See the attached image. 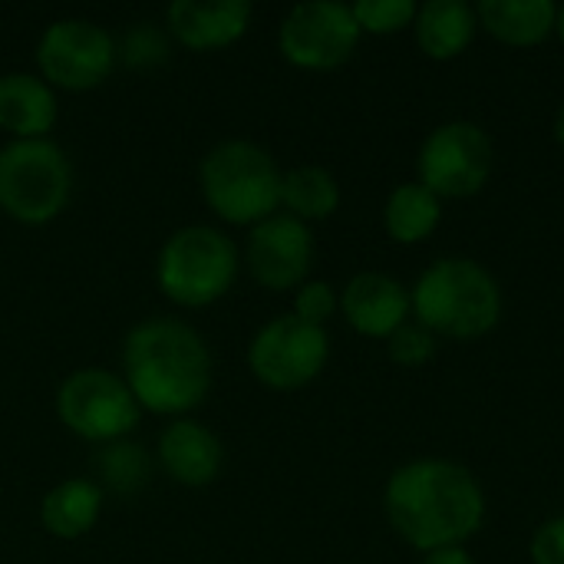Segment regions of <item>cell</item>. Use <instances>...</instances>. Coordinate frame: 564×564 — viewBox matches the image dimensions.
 Wrapping results in <instances>:
<instances>
[{"instance_id":"6da1fadb","label":"cell","mask_w":564,"mask_h":564,"mask_svg":"<svg viewBox=\"0 0 564 564\" xmlns=\"http://www.w3.org/2000/svg\"><path fill=\"white\" fill-rule=\"evenodd\" d=\"M383 516L403 545L426 555L476 539L489 519V499L469 466L423 456L387 476Z\"/></svg>"},{"instance_id":"7a4b0ae2","label":"cell","mask_w":564,"mask_h":564,"mask_svg":"<svg viewBox=\"0 0 564 564\" xmlns=\"http://www.w3.org/2000/svg\"><path fill=\"white\" fill-rule=\"evenodd\" d=\"M122 380L142 413L178 420L208 400L215 360L192 324L178 317H145L122 340Z\"/></svg>"},{"instance_id":"3957f363","label":"cell","mask_w":564,"mask_h":564,"mask_svg":"<svg viewBox=\"0 0 564 564\" xmlns=\"http://www.w3.org/2000/svg\"><path fill=\"white\" fill-rule=\"evenodd\" d=\"M413 321L440 340H482L489 337L506 311L499 278L476 258L446 254L436 258L410 288Z\"/></svg>"},{"instance_id":"277c9868","label":"cell","mask_w":564,"mask_h":564,"mask_svg":"<svg viewBox=\"0 0 564 564\" xmlns=\"http://www.w3.org/2000/svg\"><path fill=\"white\" fill-rule=\"evenodd\" d=\"M281 178L274 155L251 139H221L198 162L205 208L235 228H254L281 212Z\"/></svg>"},{"instance_id":"5b68a950","label":"cell","mask_w":564,"mask_h":564,"mask_svg":"<svg viewBox=\"0 0 564 564\" xmlns=\"http://www.w3.org/2000/svg\"><path fill=\"white\" fill-rule=\"evenodd\" d=\"M241 274L235 238L215 225L175 228L155 254V284L175 307L202 311L218 304Z\"/></svg>"},{"instance_id":"8992f818","label":"cell","mask_w":564,"mask_h":564,"mask_svg":"<svg viewBox=\"0 0 564 564\" xmlns=\"http://www.w3.org/2000/svg\"><path fill=\"white\" fill-rule=\"evenodd\" d=\"M73 198V162L53 139L0 145V212L17 225H50Z\"/></svg>"},{"instance_id":"52a82bcc","label":"cell","mask_w":564,"mask_h":564,"mask_svg":"<svg viewBox=\"0 0 564 564\" xmlns=\"http://www.w3.org/2000/svg\"><path fill=\"white\" fill-rule=\"evenodd\" d=\"M59 423L83 443L106 446L132 436L142 420V406L126 387L122 373L106 367L73 370L53 397Z\"/></svg>"},{"instance_id":"ba28073f","label":"cell","mask_w":564,"mask_h":564,"mask_svg":"<svg viewBox=\"0 0 564 564\" xmlns=\"http://www.w3.org/2000/svg\"><path fill=\"white\" fill-rule=\"evenodd\" d=\"M496 172V142L473 119H449L426 132L416 155V182L436 198H473Z\"/></svg>"},{"instance_id":"9c48e42d","label":"cell","mask_w":564,"mask_h":564,"mask_svg":"<svg viewBox=\"0 0 564 564\" xmlns=\"http://www.w3.org/2000/svg\"><path fill=\"white\" fill-rule=\"evenodd\" d=\"M36 76L56 93H89L102 86L116 63V36L86 17H59L36 40Z\"/></svg>"},{"instance_id":"30bf717a","label":"cell","mask_w":564,"mask_h":564,"mask_svg":"<svg viewBox=\"0 0 564 564\" xmlns=\"http://www.w3.org/2000/svg\"><path fill=\"white\" fill-rule=\"evenodd\" d=\"M327 327L304 324L294 314L271 317L248 340V370L261 387L274 393H294L311 387L327 370Z\"/></svg>"},{"instance_id":"8fae6325","label":"cell","mask_w":564,"mask_h":564,"mask_svg":"<svg viewBox=\"0 0 564 564\" xmlns=\"http://www.w3.org/2000/svg\"><path fill=\"white\" fill-rule=\"evenodd\" d=\"M364 33L354 20L350 3L340 0H307L284 13L278 26V53L284 63L327 73L354 59Z\"/></svg>"},{"instance_id":"7c38bea8","label":"cell","mask_w":564,"mask_h":564,"mask_svg":"<svg viewBox=\"0 0 564 564\" xmlns=\"http://www.w3.org/2000/svg\"><path fill=\"white\" fill-rule=\"evenodd\" d=\"M314 254H317V245H314L311 225L278 212V215L264 218L261 225L248 228L241 264L248 268V274L258 288L284 294V291H297L304 281H311Z\"/></svg>"},{"instance_id":"4fadbf2b","label":"cell","mask_w":564,"mask_h":564,"mask_svg":"<svg viewBox=\"0 0 564 564\" xmlns=\"http://www.w3.org/2000/svg\"><path fill=\"white\" fill-rule=\"evenodd\" d=\"M340 317L370 340H387L410 317V288L387 271H360L340 288Z\"/></svg>"},{"instance_id":"5bb4252c","label":"cell","mask_w":564,"mask_h":564,"mask_svg":"<svg viewBox=\"0 0 564 564\" xmlns=\"http://www.w3.org/2000/svg\"><path fill=\"white\" fill-rule=\"evenodd\" d=\"M155 463L159 469L185 489H205L221 476L225 446L212 426L192 416L169 420L155 440Z\"/></svg>"},{"instance_id":"9a60e30c","label":"cell","mask_w":564,"mask_h":564,"mask_svg":"<svg viewBox=\"0 0 564 564\" xmlns=\"http://www.w3.org/2000/svg\"><path fill=\"white\" fill-rule=\"evenodd\" d=\"M254 7L248 0H175L165 10L172 43L192 53H215L238 43L251 26Z\"/></svg>"},{"instance_id":"2e32d148","label":"cell","mask_w":564,"mask_h":564,"mask_svg":"<svg viewBox=\"0 0 564 564\" xmlns=\"http://www.w3.org/2000/svg\"><path fill=\"white\" fill-rule=\"evenodd\" d=\"M59 119L56 89L36 73L10 69L0 76V132L10 139H50Z\"/></svg>"},{"instance_id":"e0dca14e","label":"cell","mask_w":564,"mask_h":564,"mask_svg":"<svg viewBox=\"0 0 564 564\" xmlns=\"http://www.w3.org/2000/svg\"><path fill=\"white\" fill-rule=\"evenodd\" d=\"M479 33L476 7L466 0H426L416 7L413 36L423 56L436 63L459 59Z\"/></svg>"},{"instance_id":"ac0fdd59","label":"cell","mask_w":564,"mask_h":564,"mask_svg":"<svg viewBox=\"0 0 564 564\" xmlns=\"http://www.w3.org/2000/svg\"><path fill=\"white\" fill-rule=\"evenodd\" d=\"M558 3L552 0H482L476 3L479 30H486L496 43L512 50L542 46L555 36Z\"/></svg>"},{"instance_id":"d6986e66","label":"cell","mask_w":564,"mask_h":564,"mask_svg":"<svg viewBox=\"0 0 564 564\" xmlns=\"http://www.w3.org/2000/svg\"><path fill=\"white\" fill-rule=\"evenodd\" d=\"M106 492L93 479H63L40 499V525L59 542H76L89 535L102 516Z\"/></svg>"},{"instance_id":"ffe728a7","label":"cell","mask_w":564,"mask_h":564,"mask_svg":"<svg viewBox=\"0 0 564 564\" xmlns=\"http://www.w3.org/2000/svg\"><path fill=\"white\" fill-rule=\"evenodd\" d=\"M340 198V182L324 165H294L281 178V212L304 225L334 218Z\"/></svg>"},{"instance_id":"44dd1931","label":"cell","mask_w":564,"mask_h":564,"mask_svg":"<svg viewBox=\"0 0 564 564\" xmlns=\"http://www.w3.org/2000/svg\"><path fill=\"white\" fill-rule=\"evenodd\" d=\"M443 221V198L420 182H400L383 202V231L397 245H423Z\"/></svg>"},{"instance_id":"7402d4cb","label":"cell","mask_w":564,"mask_h":564,"mask_svg":"<svg viewBox=\"0 0 564 564\" xmlns=\"http://www.w3.org/2000/svg\"><path fill=\"white\" fill-rule=\"evenodd\" d=\"M152 466H155V456L142 443L126 436V440L96 446V453H93L96 479L93 482L112 496H135L152 479Z\"/></svg>"},{"instance_id":"603a6c76","label":"cell","mask_w":564,"mask_h":564,"mask_svg":"<svg viewBox=\"0 0 564 564\" xmlns=\"http://www.w3.org/2000/svg\"><path fill=\"white\" fill-rule=\"evenodd\" d=\"M172 36L165 30V23H152V20H142V23H132L122 40H116V50H119V63L129 66V69H155L162 63H169L172 56Z\"/></svg>"},{"instance_id":"cb8c5ba5","label":"cell","mask_w":564,"mask_h":564,"mask_svg":"<svg viewBox=\"0 0 564 564\" xmlns=\"http://www.w3.org/2000/svg\"><path fill=\"white\" fill-rule=\"evenodd\" d=\"M416 7L420 3H413V0H357V3H350L360 33H370V36H397L403 30H413Z\"/></svg>"},{"instance_id":"d4e9b609","label":"cell","mask_w":564,"mask_h":564,"mask_svg":"<svg viewBox=\"0 0 564 564\" xmlns=\"http://www.w3.org/2000/svg\"><path fill=\"white\" fill-rule=\"evenodd\" d=\"M383 344H387L390 360H393L397 367H406V370L426 367V364L436 357V350H440V337L430 334V330H426L423 324H416L413 317H410L397 334H390Z\"/></svg>"},{"instance_id":"484cf974","label":"cell","mask_w":564,"mask_h":564,"mask_svg":"<svg viewBox=\"0 0 564 564\" xmlns=\"http://www.w3.org/2000/svg\"><path fill=\"white\" fill-rule=\"evenodd\" d=\"M291 314H294L297 321H304V324L327 327V324L340 314V291H337L330 281L311 278V281H304V284L294 291Z\"/></svg>"},{"instance_id":"4316f807","label":"cell","mask_w":564,"mask_h":564,"mask_svg":"<svg viewBox=\"0 0 564 564\" xmlns=\"http://www.w3.org/2000/svg\"><path fill=\"white\" fill-rule=\"evenodd\" d=\"M529 562L564 564V516H552L535 529L529 542Z\"/></svg>"},{"instance_id":"83f0119b","label":"cell","mask_w":564,"mask_h":564,"mask_svg":"<svg viewBox=\"0 0 564 564\" xmlns=\"http://www.w3.org/2000/svg\"><path fill=\"white\" fill-rule=\"evenodd\" d=\"M420 564H476V558L466 545H453V549H436V552L420 555Z\"/></svg>"},{"instance_id":"f1b7e54d","label":"cell","mask_w":564,"mask_h":564,"mask_svg":"<svg viewBox=\"0 0 564 564\" xmlns=\"http://www.w3.org/2000/svg\"><path fill=\"white\" fill-rule=\"evenodd\" d=\"M552 135H555V142L564 149V102L558 106V112H555V122H552Z\"/></svg>"},{"instance_id":"f546056e","label":"cell","mask_w":564,"mask_h":564,"mask_svg":"<svg viewBox=\"0 0 564 564\" xmlns=\"http://www.w3.org/2000/svg\"><path fill=\"white\" fill-rule=\"evenodd\" d=\"M555 36L562 40L564 46V3H558V13H555Z\"/></svg>"}]
</instances>
